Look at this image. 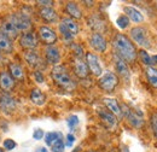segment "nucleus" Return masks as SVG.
Returning <instances> with one entry per match:
<instances>
[{
  "label": "nucleus",
  "instance_id": "16",
  "mask_svg": "<svg viewBox=\"0 0 157 152\" xmlns=\"http://www.w3.org/2000/svg\"><path fill=\"white\" fill-rule=\"evenodd\" d=\"M0 32H1L2 34H5L9 39H11L12 41L17 40L21 34L20 32L17 30V28L9 21L7 17L1 21V23H0Z\"/></svg>",
  "mask_w": 157,
  "mask_h": 152
},
{
  "label": "nucleus",
  "instance_id": "22",
  "mask_svg": "<svg viewBox=\"0 0 157 152\" xmlns=\"http://www.w3.org/2000/svg\"><path fill=\"white\" fill-rule=\"evenodd\" d=\"M65 12L69 15V18L71 19L76 21V19L82 18V11H81L80 6L74 1H68L65 4Z\"/></svg>",
  "mask_w": 157,
  "mask_h": 152
},
{
  "label": "nucleus",
  "instance_id": "21",
  "mask_svg": "<svg viewBox=\"0 0 157 152\" xmlns=\"http://www.w3.org/2000/svg\"><path fill=\"white\" fill-rule=\"evenodd\" d=\"M15 51V45L11 39L0 32V52L1 55H11Z\"/></svg>",
  "mask_w": 157,
  "mask_h": 152
},
{
  "label": "nucleus",
  "instance_id": "3",
  "mask_svg": "<svg viewBox=\"0 0 157 152\" xmlns=\"http://www.w3.org/2000/svg\"><path fill=\"white\" fill-rule=\"evenodd\" d=\"M7 18L17 28V30L20 33H24V32L32 30V27H33L32 17L28 16V15H25V13H23L21 10L12 12L11 15L7 16Z\"/></svg>",
  "mask_w": 157,
  "mask_h": 152
},
{
  "label": "nucleus",
  "instance_id": "24",
  "mask_svg": "<svg viewBox=\"0 0 157 152\" xmlns=\"http://www.w3.org/2000/svg\"><path fill=\"white\" fill-rule=\"evenodd\" d=\"M29 99L30 101L36 105V106H42L45 103H46V94L39 89V88H33L30 91V94H29Z\"/></svg>",
  "mask_w": 157,
  "mask_h": 152
},
{
  "label": "nucleus",
  "instance_id": "8",
  "mask_svg": "<svg viewBox=\"0 0 157 152\" xmlns=\"http://www.w3.org/2000/svg\"><path fill=\"white\" fill-rule=\"evenodd\" d=\"M17 109V100L11 93H5L0 91V110L6 115L13 114Z\"/></svg>",
  "mask_w": 157,
  "mask_h": 152
},
{
  "label": "nucleus",
  "instance_id": "5",
  "mask_svg": "<svg viewBox=\"0 0 157 152\" xmlns=\"http://www.w3.org/2000/svg\"><path fill=\"white\" fill-rule=\"evenodd\" d=\"M39 38L38 34L33 30L29 32H24L21 33L18 39H17V44L23 51H29V50H36L39 46Z\"/></svg>",
  "mask_w": 157,
  "mask_h": 152
},
{
  "label": "nucleus",
  "instance_id": "38",
  "mask_svg": "<svg viewBox=\"0 0 157 152\" xmlns=\"http://www.w3.org/2000/svg\"><path fill=\"white\" fill-rule=\"evenodd\" d=\"M44 136H45V132H44L42 129H40V128L35 129V131L33 132V138H34V140H41Z\"/></svg>",
  "mask_w": 157,
  "mask_h": 152
},
{
  "label": "nucleus",
  "instance_id": "17",
  "mask_svg": "<svg viewBox=\"0 0 157 152\" xmlns=\"http://www.w3.org/2000/svg\"><path fill=\"white\" fill-rule=\"evenodd\" d=\"M73 70H74V74L81 80L87 78V76L90 74V70H88L87 64H86L83 58H74V60H73Z\"/></svg>",
  "mask_w": 157,
  "mask_h": 152
},
{
  "label": "nucleus",
  "instance_id": "10",
  "mask_svg": "<svg viewBox=\"0 0 157 152\" xmlns=\"http://www.w3.org/2000/svg\"><path fill=\"white\" fill-rule=\"evenodd\" d=\"M85 62L87 64V68L90 70V73L94 76H101L103 73V66L100 64V59L96 53L92 52H87L85 55Z\"/></svg>",
  "mask_w": 157,
  "mask_h": 152
},
{
  "label": "nucleus",
  "instance_id": "39",
  "mask_svg": "<svg viewBox=\"0 0 157 152\" xmlns=\"http://www.w3.org/2000/svg\"><path fill=\"white\" fill-rule=\"evenodd\" d=\"M36 4L39 5L40 7H52V5L55 2L51 1V0H39V1H36Z\"/></svg>",
  "mask_w": 157,
  "mask_h": 152
},
{
  "label": "nucleus",
  "instance_id": "15",
  "mask_svg": "<svg viewBox=\"0 0 157 152\" xmlns=\"http://www.w3.org/2000/svg\"><path fill=\"white\" fill-rule=\"evenodd\" d=\"M16 87V81L7 73V70L0 71V91L5 93H11Z\"/></svg>",
  "mask_w": 157,
  "mask_h": 152
},
{
  "label": "nucleus",
  "instance_id": "7",
  "mask_svg": "<svg viewBox=\"0 0 157 152\" xmlns=\"http://www.w3.org/2000/svg\"><path fill=\"white\" fill-rule=\"evenodd\" d=\"M131 38L132 40L138 44L140 47L144 48H150L151 47V40L149 36V33L145 28L143 27H134L133 29H131Z\"/></svg>",
  "mask_w": 157,
  "mask_h": 152
},
{
  "label": "nucleus",
  "instance_id": "4",
  "mask_svg": "<svg viewBox=\"0 0 157 152\" xmlns=\"http://www.w3.org/2000/svg\"><path fill=\"white\" fill-rule=\"evenodd\" d=\"M23 59L25 60L27 65L34 70H44L46 68V62L44 57L39 53L38 50H29L23 51Z\"/></svg>",
  "mask_w": 157,
  "mask_h": 152
},
{
  "label": "nucleus",
  "instance_id": "6",
  "mask_svg": "<svg viewBox=\"0 0 157 152\" xmlns=\"http://www.w3.org/2000/svg\"><path fill=\"white\" fill-rule=\"evenodd\" d=\"M99 88L106 93H111L118 86V76L115 73L105 71L98 80Z\"/></svg>",
  "mask_w": 157,
  "mask_h": 152
},
{
  "label": "nucleus",
  "instance_id": "29",
  "mask_svg": "<svg viewBox=\"0 0 157 152\" xmlns=\"http://www.w3.org/2000/svg\"><path fill=\"white\" fill-rule=\"evenodd\" d=\"M59 138H63L60 133H57V132H50V133L45 134V142H46L47 146L51 147L52 144H53L56 140H58Z\"/></svg>",
  "mask_w": 157,
  "mask_h": 152
},
{
  "label": "nucleus",
  "instance_id": "43",
  "mask_svg": "<svg viewBox=\"0 0 157 152\" xmlns=\"http://www.w3.org/2000/svg\"><path fill=\"white\" fill-rule=\"evenodd\" d=\"M40 152H47V149H46V147H41V149H40Z\"/></svg>",
  "mask_w": 157,
  "mask_h": 152
},
{
  "label": "nucleus",
  "instance_id": "41",
  "mask_svg": "<svg viewBox=\"0 0 157 152\" xmlns=\"http://www.w3.org/2000/svg\"><path fill=\"white\" fill-rule=\"evenodd\" d=\"M74 142H75V136L71 133L68 134V135H67V144H65V145H67L68 147H71Z\"/></svg>",
  "mask_w": 157,
  "mask_h": 152
},
{
  "label": "nucleus",
  "instance_id": "46",
  "mask_svg": "<svg viewBox=\"0 0 157 152\" xmlns=\"http://www.w3.org/2000/svg\"><path fill=\"white\" fill-rule=\"evenodd\" d=\"M86 152H96V151H92V150H91V151H86Z\"/></svg>",
  "mask_w": 157,
  "mask_h": 152
},
{
  "label": "nucleus",
  "instance_id": "32",
  "mask_svg": "<svg viewBox=\"0 0 157 152\" xmlns=\"http://www.w3.org/2000/svg\"><path fill=\"white\" fill-rule=\"evenodd\" d=\"M129 19L128 17L126 16V15H121V16H118L117 19H116V24H117V27L120 29H126V28H128V25H129Z\"/></svg>",
  "mask_w": 157,
  "mask_h": 152
},
{
  "label": "nucleus",
  "instance_id": "20",
  "mask_svg": "<svg viewBox=\"0 0 157 152\" xmlns=\"http://www.w3.org/2000/svg\"><path fill=\"white\" fill-rule=\"evenodd\" d=\"M114 66H115V70L118 75L126 80H129V76H131V73H129V68H128V64L121 59V58L114 55Z\"/></svg>",
  "mask_w": 157,
  "mask_h": 152
},
{
  "label": "nucleus",
  "instance_id": "44",
  "mask_svg": "<svg viewBox=\"0 0 157 152\" xmlns=\"http://www.w3.org/2000/svg\"><path fill=\"white\" fill-rule=\"evenodd\" d=\"M0 152H5V150H4L2 147H0Z\"/></svg>",
  "mask_w": 157,
  "mask_h": 152
},
{
  "label": "nucleus",
  "instance_id": "11",
  "mask_svg": "<svg viewBox=\"0 0 157 152\" xmlns=\"http://www.w3.org/2000/svg\"><path fill=\"white\" fill-rule=\"evenodd\" d=\"M121 112H122V115L127 118V121L129 122V124H132L133 127L140 128V127L143 126L144 121H143V117H141V114H140V112L134 111L133 109H131V108L127 106V105H122V106H121Z\"/></svg>",
  "mask_w": 157,
  "mask_h": 152
},
{
  "label": "nucleus",
  "instance_id": "27",
  "mask_svg": "<svg viewBox=\"0 0 157 152\" xmlns=\"http://www.w3.org/2000/svg\"><path fill=\"white\" fill-rule=\"evenodd\" d=\"M60 23L70 32V34L75 38L76 35L78 34V32H80V28H78V22L75 21V19H71L69 18V17H65V18H63L60 21Z\"/></svg>",
  "mask_w": 157,
  "mask_h": 152
},
{
  "label": "nucleus",
  "instance_id": "42",
  "mask_svg": "<svg viewBox=\"0 0 157 152\" xmlns=\"http://www.w3.org/2000/svg\"><path fill=\"white\" fill-rule=\"evenodd\" d=\"M151 62H152V64H157V55L151 58Z\"/></svg>",
  "mask_w": 157,
  "mask_h": 152
},
{
  "label": "nucleus",
  "instance_id": "14",
  "mask_svg": "<svg viewBox=\"0 0 157 152\" xmlns=\"http://www.w3.org/2000/svg\"><path fill=\"white\" fill-rule=\"evenodd\" d=\"M6 70L16 82H23L25 80V70L18 62H10Z\"/></svg>",
  "mask_w": 157,
  "mask_h": 152
},
{
  "label": "nucleus",
  "instance_id": "19",
  "mask_svg": "<svg viewBox=\"0 0 157 152\" xmlns=\"http://www.w3.org/2000/svg\"><path fill=\"white\" fill-rule=\"evenodd\" d=\"M39 17L45 23H56L58 22V13L53 7H40L39 9Z\"/></svg>",
  "mask_w": 157,
  "mask_h": 152
},
{
  "label": "nucleus",
  "instance_id": "9",
  "mask_svg": "<svg viewBox=\"0 0 157 152\" xmlns=\"http://www.w3.org/2000/svg\"><path fill=\"white\" fill-rule=\"evenodd\" d=\"M36 34H38V38H39L40 42H42L46 46L55 45L57 42V40H58L57 33L52 28H50L47 25H40Z\"/></svg>",
  "mask_w": 157,
  "mask_h": 152
},
{
  "label": "nucleus",
  "instance_id": "33",
  "mask_svg": "<svg viewBox=\"0 0 157 152\" xmlns=\"http://www.w3.org/2000/svg\"><path fill=\"white\" fill-rule=\"evenodd\" d=\"M16 147H17V142L15 140H12V139H5L2 141V149L5 151H12Z\"/></svg>",
  "mask_w": 157,
  "mask_h": 152
},
{
  "label": "nucleus",
  "instance_id": "36",
  "mask_svg": "<svg viewBox=\"0 0 157 152\" xmlns=\"http://www.w3.org/2000/svg\"><path fill=\"white\" fill-rule=\"evenodd\" d=\"M67 123H68V127L70 128V131L75 129V127L78 124V117L76 116V115H71V116H69L68 120H67Z\"/></svg>",
  "mask_w": 157,
  "mask_h": 152
},
{
  "label": "nucleus",
  "instance_id": "34",
  "mask_svg": "<svg viewBox=\"0 0 157 152\" xmlns=\"http://www.w3.org/2000/svg\"><path fill=\"white\" fill-rule=\"evenodd\" d=\"M70 47H71V50H73V53H74L75 58H83V55H85L83 48H82L78 44H74V42H71Z\"/></svg>",
  "mask_w": 157,
  "mask_h": 152
},
{
  "label": "nucleus",
  "instance_id": "28",
  "mask_svg": "<svg viewBox=\"0 0 157 152\" xmlns=\"http://www.w3.org/2000/svg\"><path fill=\"white\" fill-rule=\"evenodd\" d=\"M145 73H146V77H147V81L150 82V85H151L152 87L157 88V70L156 69L152 68V66H147L146 70H145Z\"/></svg>",
  "mask_w": 157,
  "mask_h": 152
},
{
  "label": "nucleus",
  "instance_id": "37",
  "mask_svg": "<svg viewBox=\"0 0 157 152\" xmlns=\"http://www.w3.org/2000/svg\"><path fill=\"white\" fill-rule=\"evenodd\" d=\"M33 76H34V80H35L38 83H44V82H45V77H44L42 71H40V70H34V71H33Z\"/></svg>",
  "mask_w": 157,
  "mask_h": 152
},
{
  "label": "nucleus",
  "instance_id": "2",
  "mask_svg": "<svg viewBox=\"0 0 157 152\" xmlns=\"http://www.w3.org/2000/svg\"><path fill=\"white\" fill-rule=\"evenodd\" d=\"M51 78L53 82L65 91H73L75 88V81L69 74L68 69L63 65H56L51 70Z\"/></svg>",
  "mask_w": 157,
  "mask_h": 152
},
{
  "label": "nucleus",
  "instance_id": "23",
  "mask_svg": "<svg viewBox=\"0 0 157 152\" xmlns=\"http://www.w3.org/2000/svg\"><path fill=\"white\" fill-rule=\"evenodd\" d=\"M123 12L126 13V16L128 17L129 21H132L134 23H140V22L144 21V16L141 15V12L138 9L133 7V6H124L123 7Z\"/></svg>",
  "mask_w": 157,
  "mask_h": 152
},
{
  "label": "nucleus",
  "instance_id": "1",
  "mask_svg": "<svg viewBox=\"0 0 157 152\" xmlns=\"http://www.w3.org/2000/svg\"><path fill=\"white\" fill-rule=\"evenodd\" d=\"M113 47L115 55L123 59L126 63H134L137 59V48L131 39L124 34H116L113 39Z\"/></svg>",
  "mask_w": 157,
  "mask_h": 152
},
{
  "label": "nucleus",
  "instance_id": "35",
  "mask_svg": "<svg viewBox=\"0 0 157 152\" xmlns=\"http://www.w3.org/2000/svg\"><path fill=\"white\" fill-rule=\"evenodd\" d=\"M139 57L141 59V62L145 64V65H147V66H150L151 64H152V62H151V57L147 55V52L145 51V50H141L140 52H139Z\"/></svg>",
  "mask_w": 157,
  "mask_h": 152
},
{
  "label": "nucleus",
  "instance_id": "25",
  "mask_svg": "<svg viewBox=\"0 0 157 152\" xmlns=\"http://www.w3.org/2000/svg\"><path fill=\"white\" fill-rule=\"evenodd\" d=\"M105 106L109 109V111L111 114H114L116 117H121L122 112H121V105L118 104V101L114 98H104L103 99Z\"/></svg>",
  "mask_w": 157,
  "mask_h": 152
},
{
  "label": "nucleus",
  "instance_id": "31",
  "mask_svg": "<svg viewBox=\"0 0 157 152\" xmlns=\"http://www.w3.org/2000/svg\"><path fill=\"white\" fill-rule=\"evenodd\" d=\"M64 149H65V142H64L63 138H59L58 140H56L51 146V151L52 152H63Z\"/></svg>",
  "mask_w": 157,
  "mask_h": 152
},
{
  "label": "nucleus",
  "instance_id": "45",
  "mask_svg": "<svg viewBox=\"0 0 157 152\" xmlns=\"http://www.w3.org/2000/svg\"><path fill=\"white\" fill-rule=\"evenodd\" d=\"M1 57H2V55H1V52H0V59H1Z\"/></svg>",
  "mask_w": 157,
  "mask_h": 152
},
{
  "label": "nucleus",
  "instance_id": "12",
  "mask_svg": "<svg viewBox=\"0 0 157 152\" xmlns=\"http://www.w3.org/2000/svg\"><path fill=\"white\" fill-rule=\"evenodd\" d=\"M44 59L46 62V64H50V65H59L60 63V51L56 45H51V46H46L45 50H44Z\"/></svg>",
  "mask_w": 157,
  "mask_h": 152
},
{
  "label": "nucleus",
  "instance_id": "13",
  "mask_svg": "<svg viewBox=\"0 0 157 152\" xmlns=\"http://www.w3.org/2000/svg\"><path fill=\"white\" fill-rule=\"evenodd\" d=\"M88 42H90V46L99 53H103L106 51L108 48V41L106 39L104 38L103 34H99V33H93L91 34V36L88 39Z\"/></svg>",
  "mask_w": 157,
  "mask_h": 152
},
{
  "label": "nucleus",
  "instance_id": "30",
  "mask_svg": "<svg viewBox=\"0 0 157 152\" xmlns=\"http://www.w3.org/2000/svg\"><path fill=\"white\" fill-rule=\"evenodd\" d=\"M58 30H59V34L62 35V39H63L64 41H68V42H69V41H73V40H74V36L70 34V32H69L60 22H59Z\"/></svg>",
  "mask_w": 157,
  "mask_h": 152
},
{
  "label": "nucleus",
  "instance_id": "18",
  "mask_svg": "<svg viewBox=\"0 0 157 152\" xmlns=\"http://www.w3.org/2000/svg\"><path fill=\"white\" fill-rule=\"evenodd\" d=\"M98 116L100 121L105 124V127H108L109 129H114L117 126V118L114 114H111L109 110L105 109H98Z\"/></svg>",
  "mask_w": 157,
  "mask_h": 152
},
{
  "label": "nucleus",
  "instance_id": "40",
  "mask_svg": "<svg viewBox=\"0 0 157 152\" xmlns=\"http://www.w3.org/2000/svg\"><path fill=\"white\" fill-rule=\"evenodd\" d=\"M151 126H152V131L157 138V114H154L151 116Z\"/></svg>",
  "mask_w": 157,
  "mask_h": 152
},
{
  "label": "nucleus",
  "instance_id": "26",
  "mask_svg": "<svg viewBox=\"0 0 157 152\" xmlns=\"http://www.w3.org/2000/svg\"><path fill=\"white\" fill-rule=\"evenodd\" d=\"M88 25L94 30V33H99V34H101V32L105 30V27H106L105 22L100 18L99 16H92V17H90V19H88Z\"/></svg>",
  "mask_w": 157,
  "mask_h": 152
}]
</instances>
